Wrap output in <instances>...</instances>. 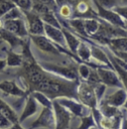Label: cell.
Masks as SVG:
<instances>
[{
  "label": "cell",
  "instance_id": "6da1fadb",
  "mask_svg": "<svg viewBox=\"0 0 127 129\" xmlns=\"http://www.w3.org/2000/svg\"><path fill=\"white\" fill-rule=\"evenodd\" d=\"M79 81H68L47 73L44 79L34 88L33 91L44 93L52 101L58 98H73L78 100ZM32 91V92H33Z\"/></svg>",
  "mask_w": 127,
  "mask_h": 129
},
{
  "label": "cell",
  "instance_id": "7a4b0ae2",
  "mask_svg": "<svg viewBox=\"0 0 127 129\" xmlns=\"http://www.w3.org/2000/svg\"><path fill=\"white\" fill-rule=\"evenodd\" d=\"M118 38H127V30L113 26L103 20H100L97 33L89 39L94 40L101 45H108V42L110 40Z\"/></svg>",
  "mask_w": 127,
  "mask_h": 129
},
{
  "label": "cell",
  "instance_id": "3957f363",
  "mask_svg": "<svg viewBox=\"0 0 127 129\" xmlns=\"http://www.w3.org/2000/svg\"><path fill=\"white\" fill-rule=\"evenodd\" d=\"M41 68L49 74L60 77L68 81H79V73L78 68L75 66H62V64H54L51 62H38Z\"/></svg>",
  "mask_w": 127,
  "mask_h": 129
},
{
  "label": "cell",
  "instance_id": "277c9868",
  "mask_svg": "<svg viewBox=\"0 0 127 129\" xmlns=\"http://www.w3.org/2000/svg\"><path fill=\"white\" fill-rule=\"evenodd\" d=\"M78 100L90 110L96 109L98 106V100L95 95L94 88L86 81H79L78 86Z\"/></svg>",
  "mask_w": 127,
  "mask_h": 129
},
{
  "label": "cell",
  "instance_id": "5b68a950",
  "mask_svg": "<svg viewBox=\"0 0 127 129\" xmlns=\"http://www.w3.org/2000/svg\"><path fill=\"white\" fill-rule=\"evenodd\" d=\"M55 100H57V102L59 104H61L62 106H64L69 112L72 113V115H75L79 118L84 117L91 113V110L88 107L84 106L82 103H80L77 99L63 97V98H58Z\"/></svg>",
  "mask_w": 127,
  "mask_h": 129
},
{
  "label": "cell",
  "instance_id": "8992f818",
  "mask_svg": "<svg viewBox=\"0 0 127 129\" xmlns=\"http://www.w3.org/2000/svg\"><path fill=\"white\" fill-rule=\"evenodd\" d=\"M23 15L27 21L29 36H45V23L42 21L41 17L32 10L23 12Z\"/></svg>",
  "mask_w": 127,
  "mask_h": 129
},
{
  "label": "cell",
  "instance_id": "52a82bcc",
  "mask_svg": "<svg viewBox=\"0 0 127 129\" xmlns=\"http://www.w3.org/2000/svg\"><path fill=\"white\" fill-rule=\"evenodd\" d=\"M53 110L55 114V129H69L73 119L72 113L64 106L59 104L57 100H53Z\"/></svg>",
  "mask_w": 127,
  "mask_h": 129
},
{
  "label": "cell",
  "instance_id": "ba28073f",
  "mask_svg": "<svg viewBox=\"0 0 127 129\" xmlns=\"http://www.w3.org/2000/svg\"><path fill=\"white\" fill-rule=\"evenodd\" d=\"M96 7V12H97V16L100 20H103L107 23H109L113 26L116 27H120L125 29L126 28V23L124 22V20L119 16L117 13H115L113 10H107L105 8H103L98 1H93L92 2ZM126 30V29H125Z\"/></svg>",
  "mask_w": 127,
  "mask_h": 129
},
{
  "label": "cell",
  "instance_id": "9c48e42d",
  "mask_svg": "<svg viewBox=\"0 0 127 129\" xmlns=\"http://www.w3.org/2000/svg\"><path fill=\"white\" fill-rule=\"evenodd\" d=\"M96 71L99 76L101 83L104 84L106 87H108V88H123L122 82L114 70L102 67V68L97 69Z\"/></svg>",
  "mask_w": 127,
  "mask_h": 129
},
{
  "label": "cell",
  "instance_id": "30bf717a",
  "mask_svg": "<svg viewBox=\"0 0 127 129\" xmlns=\"http://www.w3.org/2000/svg\"><path fill=\"white\" fill-rule=\"evenodd\" d=\"M48 128L55 129V114L53 108L43 107L39 116L30 124L28 129Z\"/></svg>",
  "mask_w": 127,
  "mask_h": 129
},
{
  "label": "cell",
  "instance_id": "8fae6325",
  "mask_svg": "<svg viewBox=\"0 0 127 129\" xmlns=\"http://www.w3.org/2000/svg\"><path fill=\"white\" fill-rule=\"evenodd\" d=\"M127 100V92L124 88H114L111 92L105 91V94L100 101L105 102L106 104L119 108L124 105Z\"/></svg>",
  "mask_w": 127,
  "mask_h": 129
},
{
  "label": "cell",
  "instance_id": "7c38bea8",
  "mask_svg": "<svg viewBox=\"0 0 127 129\" xmlns=\"http://www.w3.org/2000/svg\"><path fill=\"white\" fill-rule=\"evenodd\" d=\"M2 22H3V28L8 32L16 35L17 37L21 39H26L29 36L28 28L23 19L8 20V21H2Z\"/></svg>",
  "mask_w": 127,
  "mask_h": 129
},
{
  "label": "cell",
  "instance_id": "4fadbf2b",
  "mask_svg": "<svg viewBox=\"0 0 127 129\" xmlns=\"http://www.w3.org/2000/svg\"><path fill=\"white\" fill-rule=\"evenodd\" d=\"M29 37L30 40L34 43V45L42 52L56 56H60L62 54L59 51V49L57 48L56 44L51 42L46 36H29Z\"/></svg>",
  "mask_w": 127,
  "mask_h": 129
},
{
  "label": "cell",
  "instance_id": "5bb4252c",
  "mask_svg": "<svg viewBox=\"0 0 127 129\" xmlns=\"http://www.w3.org/2000/svg\"><path fill=\"white\" fill-rule=\"evenodd\" d=\"M0 90L8 95L17 97H25L30 94L28 90L22 89L14 81H7V80L0 81Z\"/></svg>",
  "mask_w": 127,
  "mask_h": 129
},
{
  "label": "cell",
  "instance_id": "9a60e30c",
  "mask_svg": "<svg viewBox=\"0 0 127 129\" xmlns=\"http://www.w3.org/2000/svg\"><path fill=\"white\" fill-rule=\"evenodd\" d=\"M45 36L54 44H56L62 48L67 47L66 39H65L62 29H59V28L53 27L51 25L45 24Z\"/></svg>",
  "mask_w": 127,
  "mask_h": 129
},
{
  "label": "cell",
  "instance_id": "2e32d148",
  "mask_svg": "<svg viewBox=\"0 0 127 129\" xmlns=\"http://www.w3.org/2000/svg\"><path fill=\"white\" fill-rule=\"evenodd\" d=\"M0 40H2L3 42H6L10 46V49L13 50L18 46H23L26 39H21L14 34L8 32L4 28H1L0 29Z\"/></svg>",
  "mask_w": 127,
  "mask_h": 129
},
{
  "label": "cell",
  "instance_id": "e0dca14e",
  "mask_svg": "<svg viewBox=\"0 0 127 129\" xmlns=\"http://www.w3.org/2000/svg\"><path fill=\"white\" fill-rule=\"evenodd\" d=\"M37 110H38V102L35 100V98L32 96L31 94H29L27 96V99H26L25 107H24L23 111L21 113V115L19 116V123L23 122L28 117L34 115L37 112Z\"/></svg>",
  "mask_w": 127,
  "mask_h": 129
},
{
  "label": "cell",
  "instance_id": "ac0fdd59",
  "mask_svg": "<svg viewBox=\"0 0 127 129\" xmlns=\"http://www.w3.org/2000/svg\"><path fill=\"white\" fill-rule=\"evenodd\" d=\"M90 50H91V58H93L96 62L98 63H101L104 66H106L107 68L112 69V64H111L110 61H109V58L107 56V54L105 53V51H103L101 48L97 47L94 44H90Z\"/></svg>",
  "mask_w": 127,
  "mask_h": 129
},
{
  "label": "cell",
  "instance_id": "d6986e66",
  "mask_svg": "<svg viewBox=\"0 0 127 129\" xmlns=\"http://www.w3.org/2000/svg\"><path fill=\"white\" fill-rule=\"evenodd\" d=\"M62 31L66 39V43H67V47H69L71 53H73L74 55H77L78 49L79 45L81 43V41L79 40L77 36H75L72 31H69V29L67 28H62Z\"/></svg>",
  "mask_w": 127,
  "mask_h": 129
},
{
  "label": "cell",
  "instance_id": "ffe728a7",
  "mask_svg": "<svg viewBox=\"0 0 127 129\" xmlns=\"http://www.w3.org/2000/svg\"><path fill=\"white\" fill-rule=\"evenodd\" d=\"M0 113L3 114L12 124L19 123V116L16 111L0 97Z\"/></svg>",
  "mask_w": 127,
  "mask_h": 129
},
{
  "label": "cell",
  "instance_id": "44dd1931",
  "mask_svg": "<svg viewBox=\"0 0 127 129\" xmlns=\"http://www.w3.org/2000/svg\"><path fill=\"white\" fill-rule=\"evenodd\" d=\"M98 110L101 113L102 116L108 117V118H113V117H116V116L122 114V110H120L119 108L110 106L103 101L98 102Z\"/></svg>",
  "mask_w": 127,
  "mask_h": 129
},
{
  "label": "cell",
  "instance_id": "7402d4cb",
  "mask_svg": "<svg viewBox=\"0 0 127 129\" xmlns=\"http://www.w3.org/2000/svg\"><path fill=\"white\" fill-rule=\"evenodd\" d=\"M6 66L10 68H16V67H22L23 64V57L21 54H17L13 52V50L9 49L7 51L6 55Z\"/></svg>",
  "mask_w": 127,
  "mask_h": 129
},
{
  "label": "cell",
  "instance_id": "603a6c76",
  "mask_svg": "<svg viewBox=\"0 0 127 129\" xmlns=\"http://www.w3.org/2000/svg\"><path fill=\"white\" fill-rule=\"evenodd\" d=\"M68 24L71 28L74 29L75 32L78 33L81 38H84V39L88 38L87 34L85 32V29H84V20H82V19H71L68 21Z\"/></svg>",
  "mask_w": 127,
  "mask_h": 129
},
{
  "label": "cell",
  "instance_id": "cb8c5ba5",
  "mask_svg": "<svg viewBox=\"0 0 127 129\" xmlns=\"http://www.w3.org/2000/svg\"><path fill=\"white\" fill-rule=\"evenodd\" d=\"M107 46L112 52H127V38H118L110 40Z\"/></svg>",
  "mask_w": 127,
  "mask_h": 129
},
{
  "label": "cell",
  "instance_id": "d4e9b609",
  "mask_svg": "<svg viewBox=\"0 0 127 129\" xmlns=\"http://www.w3.org/2000/svg\"><path fill=\"white\" fill-rule=\"evenodd\" d=\"M100 19H86L84 20V29L88 38L95 35L99 28Z\"/></svg>",
  "mask_w": 127,
  "mask_h": 129
},
{
  "label": "cell",
  "instance_id": "484cf974",
  "mask_svg": "<svg viewBox=\"0 0 127 129\" xmlns=\"http://www.w3.org/2000/svg\"><path fill=\"white\" fill-rule=\"evenodd\" d=\"M32 96L35 98V100L40 103L43 107H48V108H53V101L47 97L44 93L39 92V91H33L30 93Z\"/></svg>",
  "mask_w": 127,
  "mask_h": 129
},
{
  "label": "cell",
  "instance_id": "4316f807",
  "mask_svg": "<svg viewBox=\"0 0 127 129\" xmlns=\"http://www.w3.org/2000/svg\"><path fill=\"white\" fill-rule=\"evenodd\" d=\"M95 127H97L96 122H95L92 113H90V114L80 118V124L77 129H92Z\"/></svg>",
  "mask_w": 127,
  "mask_h": 129
},
{
  "label": "cell",
  "instance_id": "83f0119b",
  "mask_svg": "<svg viewBox=\"0 0 127 129\" xmlns=\"http://www.w3.org/2000/svg\"><path fill=\"white\" fill-rule=\"evenodd\" d=\"M109 61H110L111 64H112L113 70H115L116 74L118 75V77H119L120 81H121V82H122L123 88L126 90V92H127V72H126V71H124L122 68H120L118 64H117L115 62H114V61H113V60L109 59Z\"/></svg>",
  "mask_w": 127,
  "mask_h": 129
},
{
  "label": "cell",
  "instance_id": "f1b7e54d",
  "mask_svg": "<svg viewBox=\"0 0 127 129\" xmlns=\"http://www.w3.org/2000/svg\"><path fill=\"white\" fill-rule=\"evenodd\" d=\"M23 12L15 6L14 8H12L5 16L3 17L1 20L2 21H8V20H17V19H23Z\"/></svg>",
  "mask_w": 127,
  "mask_h": 129
},
{
  "label": "cell",
  "instance_id": "f546056e",
  "mask_svg": "<svg viewBox=\"0 0 127 129\" xmlns=\"http://www.w3.org/2000/svg\"><path fill=\"white\" fill-rule=\"evenodd\" d=\"M16 5L14 1H6V0H0V20L5 16L12 8H14Z\"/></svg>",
  "mask_w": 127,
  "mask_h": 129
},
{
  "label": "cell",
  "instance_id": "4dcf8cb0",
  "mask_svg": "<svg viewBox=\"0 0 127 129\" xmlns=\"http://www.w3.org/2000/svg\"><path fill=\"white\" fill-rule=\"evenodd\" d=\"M91 69L92 68H90L88 64H83V63L79 64V67H78V73H79V78L81 79V81H87Z\"/></svg>",
  "mask_w": 127,
  "mask_h": 129
},
{
  "label": "cell",
  "instance_id": "1f68e13d",
  "mask_svg": "<svg viewBox=\"0 0 127 129\" xmlns=\"http://www.w3.org/2000/svg\"><path fill=\"white\" fill-rule=\"evenodd\" d=\"M60 15L64 19L71 20L73 18V8L69 2H63V4L60 6Z\"/></svg>",
  "mask_w": 127,
  "mask_h": 129
},
{
  "label": "cell",
  "instance_id": "d6a6232c",
  "mask_svg": "<svg viewBox=\"0 0 127 129\" xmlns=\"http://www.w3.org/2000/svg\"><path fill=\"white\" fill-rule=\"evenodd\" d=\"M14 3L22 12H27V11H31L32 10L33 1H30V0H18V1H15Z\"/></svg>",
  "mask_w": 127,
  "mask_h": 129
},
{
  "label": "cell",
  "instance_id": "836d02e7",
  "mask_svg": "<svg viewBox=\"0 0 127 129\" xmlns=\"http://www.w3.org/2000/svg\"><path fill=\"white\" fill-rule=\"evenodd\" d=\"M86 82L89 83V84L92 85V86H94V85H96V84L101 83L100 79H99V76H98V74H97V71H96L95 69H91L90 74H89V77H88V79H87Z\"/></svg>",
  "mask_w": 127,
  "mask_h": 129
},
{
  "label": "cell",
  "instance_id": "e575fe53",
  "mask_svg": "<svg viewBox=\"0 0 127 129\" xmlns=\"http://www.w3.org/2000/svg\"><path fill=\"white\" fill-rule=\"evenodd\" d=\"M93 88H94V92H95V95H96V98H97V100H98V102H99V101L103 98V96H104L107 87H106L104 84L99 83V84L94 85Z\"/></svg>",
  "mask_w": 127,
  "mask_h": 129
},
{
  "label": "cell",
  "instance_id": "d590c367",
  "mask_svg": "<svg viewBox=\"0 0 127 129\" xmlns=\"http://www.w3.org/2000/svg\"><path fill=\"white\" fill-rule=\"evenodd\" d=\"M120 1H115V0H107V1H98V3L103 7V8H105V9H107V10H113L114 8H116V7H118V3H119Z\"/></svg>",
  "mask_w": 127,
  "mask_h": 129
},
{
  "label": "cell",
  "instance_id": "8d00e7d4",
  "mask_svg": "<svg viewBox=\"0 0 127 129\" xmlns=\"http://www.w3.org/2000/svg\"><path fill=\"white\" fill-rule=\"evenodd\" d=\"M113 11L121 17L127 25V6H118V7L114 8Z\"/></svg>",
  "mask_w": 127,
  "mask_h": 129
},
{
  "label": "cell",
  "instance_id": "74e56055",
  "mask_svg": "<svg viewBox=\"0 0 127 129\" xmlns=\"http://www.w3.org/2000/svg\"><path fill=\"white\" fill-rule=\"evenodd\" d=\"M13 124L3 115L0 113V129H9Z\"/></svg>",
  "mask_w": 127,
  "mask_h": 129
},
{
  "label": "cell",
  "instance_id": "f35d334b",
  "mask_svg": "<svg viewBox=\"0 0 127 129\" xmlns=\"http://www.w3.org/2000/svg\"><path fill=\"white\" fill-rule=\"evenodd\" d=\"M111 53H112L116 58H118L119 60L123 61L124 63L127 64V52H112V51H111Z\"/></svg>",
  "mask_w": 127,
  "mask_h": 129
},
{
  "label": "cell",
  "instance_id": "ab89813d",
  "mask_svg": "<svg viewBox=\"0 0 127 129\" xmlns=\"http://www.w3.org/2000/svg\"><path fill=\"white\" fill-rule=\"evenodd\" d=\"M6 67H7L6 66V61L3 60V59H0V72H3Z\"/></svg>",
  "mask_w": 127,
  "mask_h": 129
},
{
  "label": "cell",
  "instance_id": "60d3db41",
  "mask_svg": "<svg viewBox=\"0 0 127 129\" xmlns=\"http://www.w3.org/2000/svg\"><path fill=\"white\" fill-rule=\"evenodd\" d=\"M9 129H24V128L21 126L20 123H16V124H13V125L11 126V128H9Z\"/></svg>",
  "mask_w": 127,
  "mask_h": 129
},
{
  "label": "cell",
  "instance_id": "b9f144b4",
  "mask_svg": "<svg viewBox=\"0 0 127 129\" xmlns=\"http://www.w3.org/2000/svg\"><path fill=\"white\" fill-rule=\"evenodd\" d=\"M123 108H124V109L127 111V100H126V102L124 103V105H123Z\"/></svg>",
  "mask_w": 127,
  "mask_h": 129
},
{
  "label": "cell",
  "instance_id": "7bdbcfd3",
  "mask_svg": "<svg viewBox=\"0 0 127 129\" xmlns=\"http://www.w3.org/2000/svg\"><path fill=\"white\" fill-rule=\"evenodd\" d=\"M2 44H3V41H2V40H0V46H1Z\"/></svg>",
  "mask_w": 127,
  "mask_h": 129
},
{
  "label": "cell",
  "instance_id": "ee69618b",
  "mask_svg": "<svg viewBox=\"0 0 127 129\" xmlns=\"http://www.w3.org/2000/svg\"><path fill=\"white\" fill-rule=\"evenodd\" d=\"M92 129H98V128H97V127H95V128H92Z\"/></svg>",
  "mask_w": 127,
  "mask_h": 129
},
{
  "label": "cell",
  "instance_id": "f6af8a7d",
  "mask_svg": "<svg viewBox=\"0 0 127 129\" xmlns=\"http://www.w3.org/2000/svg\"><path fill=\"white\" fill-rule=\"evenodd\" d=\"M125 29H126V30H127V25H126V28H125Z\"/></svg>",
  "mask_w": 127,
  "mask_h": 129
},
{
  "label": "cell",
  "instance_id": "bcb514c9",
  "mask_svg": "<svg viewBox=\"0 0 127 129\" xmlns=\"http://www.w3.org/2000/svg\"><path fill=\"white\" fill-rule=\"evenodd\" d=\"M0 81H1V80H0Z\"/></svg>",
  "mask_w": 127,
  "mask_h": 129
}]
</instances>
